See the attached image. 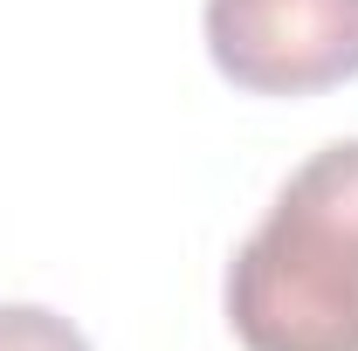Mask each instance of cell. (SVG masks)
<instances>
[{"label":"cell","mask_w":358,"mask_h":351,"mask_svg":"<svg viewBox=\"0 0 358 351\" xmlns=\"http://www.w3.org/2000/svg\"><path fill=\"white\" fill-rule=\"evenodd\" d=\"M248 351H358V138L310 152L227 262Z\"/></svg>","instance_id":"cell-1"},{"label":"cell","mask_w":358,"mask_h":351,"mask_svg":"<svg viewBox=\"0 0 358 351\" xmlns=\"http://www.w3.org/2000/svg\"><path fill=\"white\" fill-rule=\"evenodd\" d=\"M207 48L248 96H317L358 76V0H207Z\"/></svg>","instance_id":"cell-2"},{"label":"cell","mask_w":358,"mask_h":351,"mask_svg":"<svg viewBox=\"0 0 358 351\" xmlns=\"http://www.w3.org/2000/svg\"><path fill=\"white\" fill-rule=\"evenodd\" d=\"M0 351H90V338L42 303H0Z\"/></svg>","instance_id":"cell-3"}]
</instances>
